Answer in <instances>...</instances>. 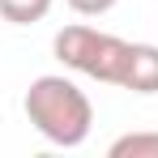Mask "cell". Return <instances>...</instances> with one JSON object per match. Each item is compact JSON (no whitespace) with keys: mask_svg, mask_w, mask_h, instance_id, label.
Masks as SVG:
<instances>
[{"mask_svg":"<svg viewBox=\"0 0 158 158\" xmlns=\"http://www.w3.org/2000/svg\"><path fill=\"white\" fill-rule=\"evenodd\" d=\"M22 107H26V120L34 124V132L60 150L85 145V137L94 128V107L85 98V90H77V81H69L64 73L34 77Z\"/></svg>","mask_w":158,"mask_h":158,"instance_id":"2","label":"cell"},{"mask_svg":"<svg viewBox=\"0 0 158 158\" xmlns=\"http://www.w3.org/2000/svg\"><path fill=\"white\" fill-rule=\"evenodd\" d=\"M107 158H158V132H124L107 145Z\"/></svg>","mask_w":158,"mask_h":158,"instance_id":"3","label":"cell"},{"mask_svg":"<svg viewBox=\"0 0 158 158\" xmlns=\"http://www.w3.org/2000/svg\"><path fill=\"white\" fill-rule=\"evenodd\" d=\"M52 52L64 69H73L81 77L120 85L132 94H158V47L154 43H128V39H115L107 30L77 22V26L56 30Z\"/></svg>","mask_w":158,"mask_h":158,"instance_id":"1","label":"cell"},{"mask_svg":"<svg viewBox=\"0 0 158 158\" xmlns=\"http://www.w3.org/2000/svg\"><path fill=\"white\" fill-rule=\"evenodd\" d=\"M52 13V0H0V17L13 22V26H30V22H43Z\"/></svg>","mask_w":158,"mask_h":158,"instance_id":"4","label":"cell"},{"mask_svg":"<svg viewBox=\"0 0 158 158\" xmlns=\"http://www.w3.org/2000/svg\"><path fill=\"white\" fill-rule=\"evenodd\" d=\"M73 13H81V17H103V13H111L120 0H64Z\"/></svg>","mask_w":158,"mask_h":158,"instance_id":"5","label":"cell"}]
</instances>
